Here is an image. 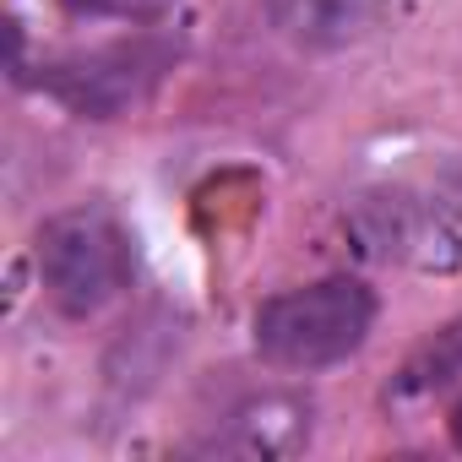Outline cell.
Returning <instances> with one entry per match:
<instances>
[{"label":"cell","instance_id":"obj_1","mask_svg":"<svg viewBox=\"0 0 462 462\" xmlns=\"http://www.w3.org/2000/svg\"><path fill=\"white\" fill-rule=\"evenodd\" d=\"M370 327H375V294L359 278H321L256 310V348L278 370H327L359 354Z\"/></svg>","mask_w":462,"mask_h":462},{"label":"cell","instance_id":"obj_2","mask_svg":"<svg viewBox=\"0 0 462 462\" xmlns=\"http://www.w3.org/2000/svg\"><path fill=\"white\" fill-rule=\"evenodd\" d=\"M131 273H136L131 235L104 207H77L44 223L39 278L66 316H98L131 289Z\"/></svg>","mask_w":462,"mask_h":462},{"label":"cell","instance_id":"obj_3","mask_svg":"<svg viewBox=\"0 0 462 462\" xmlns=\"http://www.w3.org/2000/svg\"><path fill=\"white\" fill-rule=\"evenodd\" d=\"M163 66H169V55L158 44H115L104 55H82V60L55 66L44 82L82 115H115V109L136 104L142 88L163 77Z\"/></svg>","mask_w":462,"mask_h":462},{"label":"cell","instance_id":"obj_4","mask_svg":"<svg viewBox=\"0 0 462 462\" xmlns=\"http://www.w3.org/2000/svg\"><path fill=\"white\" fill-rule=\"evenodd\" d=\"M273 6V23L289 44L300 50H348L359 39H370L392 0H267Z\"/></svg>","mask_w":462,"mask_h":462},{"label":"cell","instance_id":"obj_5","mask_svg":"<svg viewBox=\"0 0 462 462\" xmlns=\"http://www.w3.org/2000/svg\"><path fill=\"white\" fill-rule=\"evenodd\" d=\"M451 375H462V321L430 343V354L408 370V386H446Z\"/></svg>","mask_w":462,"mask_h":462},{"label":"cell","instance_id":"obj_6","mask_svg":"<svg viewBox=\"0 0 462 462\" xmlns=\"http://www.w3.org/2000/svg\"><path fill=\"white\" fill-rule=\"evenodd\" d=\"M71 17H93V23H158L174 0H60Z\"/></svg>","mask_w":462,"mask_h":462},{"label":"cell","instance_id":"obj_7","mask_svg":"<svg viewBox=\"0 0 462 462\" xmlns=\"http://www.w3.org/2000/svg\"><path fill=\"white\" fill-rule=\"evenodd\" d=\"M451 440L462 446V402H457V413H451Z\"/></svg>","mask_w":462,"mask_h":462}]
</instances>
